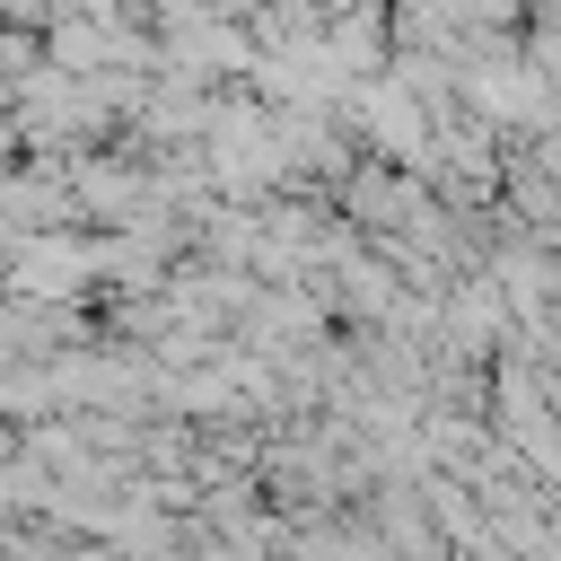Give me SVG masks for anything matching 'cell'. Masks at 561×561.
Here are the masks:
<instances>
[{"label":"cell","instance_id":"1","mask_svg":"<svg viewBox=\"0 0 561 561\" xmlns=\"http://www.w3.org/2000/svg\"><path fill=\"white\" fill-rule=\"evenodd\" d=\"M88 272H96V254H88V245H61V237L18 254V289H79Z\"/></svg>","mask_w":561,"mask_h":561}]
</instances>
